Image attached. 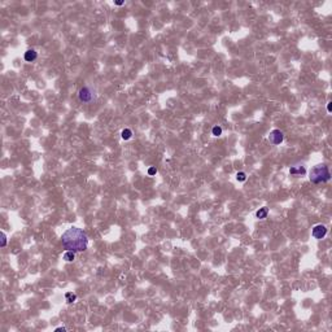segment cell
I'll use <instances>...</instances> for the list:
<instances>
[{
    "instance_id": "obj_1",
    "label": "cell",
    "mask_w": 332,
    "mask_h": 332,
    "mask_svg": "<svg viewBox=\"0 0 332 332\" xmlns=\"http://www.w3.org/2000/svg\"><path fill=\"white\" fill-rule=\"evenodd\" d=\"M61 243L65 249L73 252H83L87 249L88 237L83 230L78 227H70L62 234Z\"/></svg>"
},
{
    "instance_id": "obj_2",
    "label": "cell",
    "mask_w": 332,
    "mask_h": 332,
    "mask_svg": "<svg viewBox=\"0 0 332 332\" xmlns=\"http://www.w3.org/2000/svg\"><path fill=\"white\" fill-rule=\"evenodd\" d=\"M310 181L314 184H319V183L328 182L331 179V173L328 170L327 165H317L310 170Z\"/></svg>"
},
{
    "instance_id": "obj_3",
    "label": "cell",
    "mask_w": 332,
    "mask_h": 332,
    "mask_svg": "<svg viewBox=\"0 0 332 332\" xmlns=\"http://www.w3.org/2000/svg\"><path fill=\"white\" fill-rule=\"evenodd\" d=\"M78 97H79L82 103H90L93 99V93L88 87H82L79 90V92H78Z\"/></svg>"
},
{
    "instance_id": "obj_4",
    "label": "cell",
    "mask_w": 332,
    "mask_h": 332,
    "mask_svg": "<svg viewBox=\"0 0 332 332\" xmlns=\"http://www.w3.org/2000/svg\"><path fill=\"white\" fill-rule=\"evenodd\" d=\"M269 140L274 144V145H279L284 140V134L280 130H272L269 135Z\"/></svg>"
},
{
    "instance_id": "obj_5",
    "label": "cell",
    "mask_w": 332,
    "mask_h": 332,
    "mask_svg": "<svg viewBox=\"0 0 332 332\" xmlns=\"http://www.w3.org/2000/svg\"><path fill=\"white\" fill-rule=\"evenodd\" d=\"M311 234H313V236L315 239L321 240L327 235V228H326V226H323V225H317V226H314Z\"/></svg>"
},
{
    "instance_id": "obj_6",
    "label": "cell",
    "mask_w": 332,
    "mask_h": 332,
    "mask_svg": "<svg viewBox=\"0 0 332 332\" xmlns=\"http://www.w3.org/2000/svg\"><path fill=\"white\" fill-rule=\"evenodd\" d=\"M37 57H38V53L35 52L34 49H27L26 52H25V54H23V58H25V61H27V62L35 61V60H37Z\"/></svg>"
},
{
    "instance_id": "obj_7",
    "label": "cell",
    "mask_w": 332,
    "mask_h": 332,
    "mask_svg": "<svg viewBox=\"0 0 332 332\" xmlns=\"http://www.w3.org/2000/svg\"><path fill=\"white\" fill-rule=\"evenodd\" d=\"M306 173V170H305V167L304 166H300V167H291L289 169V174H292V175H304Z\"/></svg>"
},
{
    "instance_id": "obj_8",
    "label": "cell",
    "mask_w": 332,
    "mask_h": 332,
    "mask_svg": "<svg viewBox=\"0 0 332 332\" xmlns=\"http://www.w3.org/2000/svg\"><path fill=\"white\" fill-rule=\"evenodd\" d=\"M62 258H64L66 262H72V261H74V258H75V252L73 251H66L64 253V256H62Z\"/></svg>"
},
{
    "instance_id": "obj_9",
    "label": "cell",
    "mask_w": 332,
    "mask_h": 332,
    "mask_svg": "<svg viewBox=\"0 0 332 332\" xmlns=\"http://www.w3.org/2000/svg\"><path fill=\"white\" fill-rule=\"evenodd\" d=\"M267 208H260L258 210H257L256 213V217L258 218V219H265V218L267 217Z\"/></svg>"
},
{
    "instance_id": "obj_10",
    "label": "cell",
    "mask_w": 332,
    "mask_h": 332,
    "mask_svg": "<svg viewBox=\"0 0 332 332\" xmlns=\"http://www.w3.org/2000/svg\"><path fill=\"white\" fill-rule=\"evenodd\" d=\"M65 300H66V302H68V304H72V302H74L77 300V295L73 293V292H66V293H65Z\"/></svg>"
},
{
    "instance_id": "obj_11",
    "label": "cell",
    "mask_w": 332,
    "mask_h": 332,
    "mask_svg": "<svg viewBox=\"0 0 332 332\" xmlns=\"http://www.w3.org/2000/svg\"><path fill=\"white\" fill-rule=\"evenodd\" d=\"M121 136H122L123 140H128V139H131V136H132V131L130 128H125V130L121 132Z\"/></svg>"
},
{
    "instance_id": "obj_12",
    "label": "cell",
    "mask_w": 332,
    "mask_h": 332,
    "mask_svg": "<svg viewBox=\"0 0 332 332\" xmlns=\"http://www.w3.org/2000/svg\"><path fill=\"white\" fill-rule=\"evenodd\" d=\"M236 179L239 182H245V179H247V174H245L244 171H239V173L236 174Z\"/></svg>"
},
{
    "instance_id": "obj_13",
    "label": "cell",
    "mask_w": 332,
    "mask_h": 332,
    "mask_svg": "<svg viewBox=\"0 0 332 332\" xmlns=\"http://www.w3.org/2000/svg\"><path fill=\"white\" fill-rule=\"evenodd\" d=\"M212 134H213L214 136H221V135H222V127H219V126H214L213 130H212Z\"/></svg>"
},
{
    "instance_id": "obj_14",
    "label": "cell",
    "mask_w": 332,
    "mask_h": 332,
    "mask_svg": "<svg viewBox=\"0 0 332 332\" xmlns=\"http://www.w3.org/2000/svg\"><path fill=\"white\" fill-rule=\"evenodd\" d=\"M157 174V169H156L154 166H152V167H149V169H148V175H156Z\"/></svg>"
},
{
    "instance_id": "obj_15",
    "label": "cell",
    "mask_w": 332,
    "mask_h": 332,
    "mask_svg": "<svg viewBox=\"0 0 332 332\" xmlns=\"http://www.w3.org/2000/svg\"><path fill=\"white\" fill-rule=\"evenodd\" d=\"M7 245V235L5 232H1V247H5Z\"/></svg>"
},
{
    "instance_id": "obj_16",
    "label": "cell",
    "mask_w": 332,
    "mask_h": 332,
    "mask_svg": "<svg viewBox=\"0 0 332 332\" xmlns=\"http://www.w3.org/2000/svg\"><path fill=\"white\" fill-rule=\"evenodd\" d=\"M54 331H56V332H60V331H62V332H65V331H66V328H65V327H58V328H56V330H54Z\"/></svg>"
},
{
    "instance_id": "obj_17",
    "label": "cell",
    "mask_w": 332,
    "mask_h": 332,
    "mask_svg": "<svg viewBox=\"0 0 332 332\" xmlns=\"http://www.w3.org/2000/svg\"><path fill=\"white\" fill-rule=\"evenodd\" d=\"M331 104H332V103H328V104H327V110H328V113H331Z\"/></svg>"
},
{
    "instance_id": "obj_18",
    "label": "cell",
    "mask_w": 332,
    "mask_h": 332,
    "mask_svg": "<svg viewBox=\"0 0 332 332\" xmlns=\"http://www.w3.org/2000/svg\"><path fill=\"white\" fill-rule=\"evenodd\" d=\"M123 1H116V5H122Z\"/></svg>"
}]
</instances>
